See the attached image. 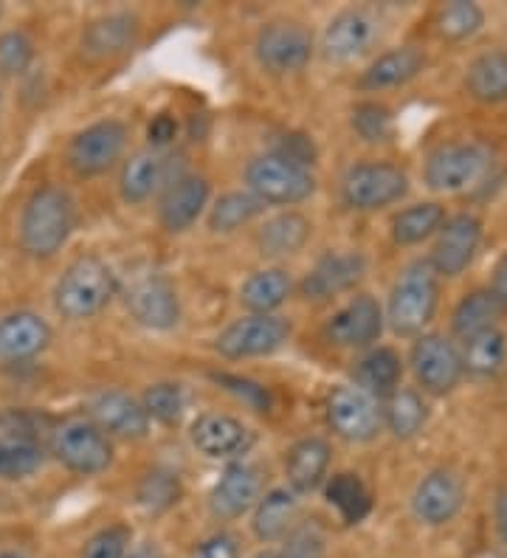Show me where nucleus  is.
<instances>
[{"label":"nucleus","mask_w":507,"mask_h":558,"mask_svg":"<svg viewBox=\"0 0 507 558\" xmlns=\"http://www.w3.org/2000/svg\"><path fill=\"white\" fill-rule=\"evenodd\" d=\"M352 133L366 144H381L389 142L395 130L393 110L381 102H359L350 113Z\"/></svg>","instance_id":"43"},{"label":"nucleus","mask_w":507,"mask_h":558,"mask_svg":"<svg viewBox=\"0 0 507 558\" xmlns=\"http://www.w3.org/2000/svg\"><path fill=\"white\" fill-rule=\"evenodd\" d=\"M325 533L318 531L316 524H302L299 522L297 531L285 538L282 550L279 556L282 558H325L327 553Z\"/></svg>","instance_id":"48"},{"label":"nucleus","mask_w":507,"mask_h":558,"mask_svg":"<svg viewBox=\"0 0 507 558\" xmlns=\"http://www.w3.org/2000/svg\"><path fill=\"white\" fill-rule=\"evenodd\" d=\"M423 69H426V54H423L418 46L389 48V51L378 54L370 65H366L359 85L364 90H372V94L403 88V85H409L412 80H418V76L423 74Z\"/></svg>","instance_id":"27"},{"label":"nucleus","mask_w":507,"mask_h":558,"mask_svg":"<svg viewBox=\"0 0 507 558\" xmlns=\"http://www.w3.org/2000/svg\"><path fill=\"white\" fill-rule=\"evenodd\" d=\"M496 527H499L502 545L507 547V488L499 490V497H496Z\"/></svg>","instance_id":"53"},{"label":"nucleus","mask_w":507,"mask_h":558,"mask_svg":"<svg viewBox=\"0 0 507 558\" xmlns=\"http://www.w3.org/2000/svg\"><path fill=\"white\" fill-rule=\"evenodd\" d=\"M190 442L197 454L234 463L254 446V432L229 412H201L190 426Z\"/></svg>","instance_id":"17"},{"label":"nucleus","mask_w":507,"mask_h":558,"mask_svg":"<svg viewBox=\"0 0 507 558\" xmlns=\"http://www.w3.org/2000/svg\"><path fill=\"white\" fill-rule=\"evenodd\" d=\"M299 494L291 488H270L251 511V531L263 545L285 542L299 527Z\"/></svg>","instance_id":"26"},{"label":"nucleus","mask_w":507,"mask_h":558,"mask_svg":"<svg viewBox=\"0 0 507 558\" xmlns=\"http://www.w3.org/2000/svg\"><path fill=\"white\" fill-rule=\"evenodd\" d=\"M487 291L494 293L496 302L507 311V252L496 263L494 274H491V282H487Z\"/></svg>","instance_id":"52"},{"label":"nucleus","mask_w":507,"mask_h":558,"mask_svg":"<svg viewBox=\"0 0 507 558\" xmlns=\"http://www.w3.org/2000/svg\"><path fill=\"white\" fill-rule=\"evenodd\" d=\"M0 108H3V94H0Z\"/></svg>","instance_id":"57"},{"label":"nucleus","mask_w":507,"mask_h":558,"mask_svg":"<svg viewBox=\"0 0 507 558\" xmlns=\"http://www.w3.org/2000/svg\"><path fill=\"white\" fill-rule=\"evenodd\" d=\"M192 558H243V547H240V538L234 533L217 531L197 542Z\"/></svg>","instance_id":"49"},{"label":"nucleus","mask_w":507,"mask_h":558,"mask_svg":"<svg viewBox=\"0 0 507 558\" xmlns=\"http://www.w3.org/2000/svg\"><path fill=\"white\" fill-rule=\"evenodd\" d=\"M439 305V274L428 259H414L403 268L395 279L389 302H386V325L393 327L398 336H418L426 333Z\"/></svg>","instance_id":"3"},{"label":"nucleus","mask_w":507,"mask_h":558,"mask_svg":"<svg viewBox=\"0 0 507 558\" xmlns=\"http://www.w3.org/2000/svg\"><path fill=\"white\" fill-rule=\"evenodd\" d=\"M245 186L263 206H297L316 192V175L311 167L268 150L251 158L245 167Z\"/></svg>","instance_id":"4"},{"label":"nucleus","mask_w":507,"mask_h":558,"mask_svg":"<svg viewBox=\"0 0 507 558\" xmlns=\"http://www.w3.org/2000/svg\"><path fill=\"white\" fill-rule=\"evenodd\" d=\"M409 367H412L418 387L437 398L454 392L466 375L462 350L454 344L451 336L443 333L418 336L409 350Z\"/></svg>","instance_id":"9"},{"label":"nucleus","mask_w":507,"mask_h":558,"mask_svg":"<svg viewBox=\"0 0 507 558\" xmlns=\"http://www.w3.org/2000/svg\"><path fill=\"white\" fill-rule=\"evenodd\" d=\"M55 333L51 325L34 311H14L0 316V361L23 364L46 353Z\"/></svg>","instance_id":"24"},{"label":"nucleus","mask_w":507,"mask_h":558,"mask_svg":"<svg viewBox=\"0 0 507 558\" xmlns=\"http://www.w3.org/2000/svg\"><path fill=\"white\" fill-rule=\"evenodd\" d=\"M183 497V483L172 469H153L147 471L135 490V499L144 511L164 513L176 508Z\"/></svg>","instance_id":"40"},{"label":"nucleus","mask_w":507,"mask_h":558,"mask_svg":"<svg viewBox=\"0 0 507 558\" xmlns=\"http://www.w3.org/2000/svg\"><path fill=\"white\" fill-rule=\"evenodd\" d=\"M142 23L133 12H108L99 14L82 32V57L88 60H113L119 54H128L138 40Z\"/></svg>","instance_id":"25"},{"label":"nucleus","mask_w":507,"mask_h":558,"mask_svg":"<svg viewBox=\"0 0 507 558\" xmlns=\"http://www.w3.org/2000/svg\"><path fill=\"white\" fill-rule=\"evenodd\" d=\"M43 429H48V417L37 412H7L0 415V440L43 442Z\"/></svg>","instance_id":"47"},{"label":"nucleus","mask_w":507,"mask_h":558,"mask_svg":"<svg viewBox=\"0 0 507 558\" xmlns=\"http://www.w3.org/2000/svg\"><path fill=\"white\" fill-rule=\"evenodd\" d=\"M466 90L473 102L480 105L507 102V51H502V48L482 51L468 65Z\"/></svg>","instance_id":"32"},{"label":"nucleus","mask_w":507,"mask_h":558,"mask_svg":"<svg viewBox=\"0 0 507 558\" xmlns=\"http://www.w3.org/2000/svg\"><path fill=\"white\" fill-rule=\"evenodd\" d=\"M212 381L220 384L226 392L243 401L245 407H251L254 412H270L274 407V396L265 384L254 381V378H245V375H231V373H212Z\"/></svg>","instance_id":"45"},{"label":"nucleus","mask_w":507,"mask_h":558,"mask_svg":"<svg viewBox=\"0 0 507 558\" xmlns=\"http://www.w3.org/2000/svg\"><path fill=\"white\" fill-rule=\"evenodd\" d=\"M74 226V198L57 184L37 186L23 206L21 226H17L21 248L34 259H51L65 248Z\"/></svg>","instance_id":"1"},{"label":"nucleus","mask_w":507,"mask_h":558,"mask_svg":"<svg viewBox=\"0 0 507 558\" xmlns=\"http://www.w3.org/2000/svg\"><path fill=\"white\" fill-rule=\"evenodd\" d=\"M505 314V307L496 302V296L487 288H476V291L466 293L451 314V330L457 339H471V336L499 327V316Z\"/></svg>","instance_id":"34"},{"label":"nucleus","mask_w":507,"mask_h":558,"mask_svg":"<svg viewBox=\"0 0 507 558\" xmlns=\"http://www.w3.org/2000/svg\"><path fill=\"white\" fill-rule=\"evenodd\" d=\"M124 305L138 325L156 333H167L181 322V296L161 271L133 274L124 288Z\"/></svg>","instance_id":"11"},{"label":"nucleus","mask_w":507,"mask_h":558,"mask_svg":"<svg viewBox=\"0 0 507 558\" xmlns=\"http://www.w3.org/2000/svg\"><path fill=\"white\" fill-rule=\"evenodd\" d=\"M507 336L502 327H491L462 341V364L471 378H494L505 369Z\"/></svg>","instance_id":"36"},{"label":"nucleus","mask_w":507,"mask_h":558,"mask_svg":"<svg viewBox=\"0 0 507 558\" xmlns=\"http://www.w3.org/2000/svg\"><path fill=\"white\" fill-rule=\"evenodd\" d=\"M291 322L279 314H245L224 327L215 339V350L220 359L243 361L259 359V355L277 353L291 339Z\"/></svg>","instance_id":"10"},{"label":"nucleus","mask_w":507,"mask_h":558,"mask_svg":"<svg viewBox=\"0 0 507 558\" xmlns=\"http://www.w3.org/2000/svg\"><path fill=\"white\" fill-rule=\"evenodd\" d=\"M265 206L259 204L249 190H234V192H224L220 198L212 204L209 209V232L215 234H234L240 232L243 226H249L251 220H257L263 215Z\"/></svg>","instance_id":"38"},{"label":"nucleus","mask_w":507,"mask_h":558,"mask_svg":"<svg viewBox=\"0 0 507 558\" xmlns=\"http://www.w3.org/2000/svg\"><path fill=\"white\" fill-rule=\"evenodd\" d=\"M51 454L80 477H96L113 465V440L90 417H71L55 426Z\"/></svg>","instance_id":"5"},{"label":"nucleus","mask_w":507,"mask_h":558,"mask_svg":"<svg viewBox=\"0 0 507 558\" xmlns=\"http://www.w3.org/2000/svg\"><path fill=\"white\" fill-rule=\"evenodd\" d=\"M251 558H282V556H279V553H274V550H263V553H257V556H251Z\"/></svg>","instance_id":"55"},{"label":"nucleus","mask_w":507,"mask_h":558,"mask_svg":"<svg viewBox=\"0 0 507 558\" xmlns=\"http://www.w3.org/2000/svg\"><path fill=\"white\" fill-rule=\"evenodd\" d=\"M386 325V314L381 302L370 293L352 296L347 305H341L322 327V336L327 344L345 350H372V344L381 339Z\"/></svg>","instance_id":"14"},{"label":"nucleus","mask_w":507,"mask_h":558,"mask_svg":"<svg viewBox=\"0 0 507 558\" xmlns=\"http://www.w3.org/2000/svg\"><path fill=\"white\" fill-rule=\"evenodd\" d=\"M0 558H26V556H23V553H17V550H3V553H0Z\"/></svg>","instance_id":"56"},{"label":"nucleus","mask_w":507,"mask_h":558,"mask_svg":"<svg viewBox=\"0 0 507 558\" xmlns=\"http://www.w3.org/2000/svg\"><path fill=\"white\" fill-rule=\"evenodd\" d=\"M119 293V277L96 254L76 257L55 286L57 314L68 322H85L101 314Z\"/></svg>","instance_id":"2"},{"label":"nucleus","mask_w":507,"mask_h":558,"mask_svg":"<svg viewBox=\"0 0 507 558\" xmlns=\"http://www.w3.org/2000/svg\"><path fill=\"white\" fill-rule=\"evenodd\" d=\"M330 442L322 437H302L288 449L285 457V477L297 494H313L327 480L330 471Z\"/></svg>","instance_id":"28"},{"label":"nucleus","mask_w":507,"mask_h":558,"mask_svg":"<svg viewBox=\"0 0 507 558\" xmlns=\"http://www.w3.org/2000/svg\"><path fill=\"white\" fill-rule=\"evenodd\" d=\"M325 417L327 426L347 442H370L384 429L381 401L366 396L355 384H341L327 392Z\"/></svg>","instance_id":"13"},{"label":"nucleus","mask_w":507,"mask_h":558,"mask_svg":"<svg viewBox=\"0 0 507 558\" xmlns=\"http://www.w3.org/2000/svg\"><path fill=\"white\" fill-rule=\"evenodd\" d=\"M128 558H164V553L158 550V547L153 545V542H144V545L133 547Z\"/></svg>","instance_id":"54"},{"label":"nucleus","mask_w":507,"mask_h":558,"mask_svg":"<svg viewBox=\"0 0 507 558\" xmlns=\"http://www.w3.org/2000/svg\"><path fill=\"white\" fill-rule=\"evenodd\" d=\"M325 497L327 502L336 508L345 524H359L372 513L370 488H366V483L359 474H350V471L333 474V477L327 480Z\"/></svg>","instance_id":"37"},{"label":"nucleus","mask_w":507,"mask_h":558,"mask_svg":"<svg viewBox=\"0 0 507 558\" xmlns=\"http://www.w3.org/2000/svg\"><path fill=\"white\" fill-rule=\"evenodd\" d=\"M293 282L291 274L282 268H259V271L249 274L240 286V305L249 314L270 316L277 314L285 302L291 300Z\"/></svg>","instance_id":"31"},{"label":"nucleus","mask_w":507,"mask_h":558,"mask_svg":"<svg viewBox=\"0 0 507 558\" xmlns=\"http://www.w3.org/2000/svg\"><path fill=\"white\" fill-rule=\"evenodd\" d=\"M381 415H384L386 429L393 432L398 440H412L426 429L428 403L418 389L400 387L386 401H381Z\"/></svg>","instance_id":"33"},{"label":"nucleus","mask_w":507,"mask_h":558,"mask_svg":"<svg viewBox=\"0 0 507 558\" xmlns=\"http://www.w3.org/2000/svg\"><path fill=\"white\" fill-rule=\"evenodd\" d=\"M32 62H34V40L26 35V32L12 28V32H3V35H0V74L3 76L26 74Z\"/></svg>","instance_id":"44"},{"label":"nucleus","mask_w":507,"mask_h":558,"mask_svg":"<svg viewBox=\"0 0 507 558\" xmlns=\"http://www.w3.org/2000/svg\"><path fill=\"white\" fill-rule=\"evenodd\" d=\"M381 37V21L370 9L350 7L333 14L322 32V54L330 62H352L364 57Z\"/></svg>","instance_id":"15"},{"label":"nucleus","mask_w":507,"mask_h":558,"mask_svg":"<svg viewBox=\"0 0 507 558\" xmlns=\"http://www.w3.org/2000/svg\"><path fill=\"white\" fill-rule=\"evenodd\" d=\"M482 243V220L471 211H460L454 218L446 220V226L439 229V234L434 238V248L428 263L434 266V271L439 277L454 279L466 274L471 268L473 257L480 252Z\"/></svg>","instance_id":"16"},{"label":"nucleus","mask_w":507,"mask_h":558,"mask_svg":"<svg viewBox=\"0 0 507 558\" xmlns=\"http://www.w3.org/2000/svg\"><path fill=\"white\" fill-rule=\"evenodd\" d=\"M409 192V175L393 161L352 163L341 178V201L352 211H378Z\"/></svg>","instance_id":"6"},{"label":"nucleus","mask_w":507,"mask_h":558,"mask_svg":"<svg viewBox=\"0 0 507 558\" xmlns=\"http://www.w3.org/2000/svg\"><path fill=\"white\" fill-rule=\"evenodd\" d=\"M274 153H279L285 158H293V161L304 163V167H313L318 158L316 142L307 133H285L274 144Z\"/></svg>","instance_id":"50"},{"label":"nucleus","mask_w":507,"mask_h":558,"mask_svg":"<svg viewBox=\"0 0 507 558\" xmlns=\"http://www.w3.org/2000/svg\"><path fill=\"white\" fill-rule=\"evenodd\" d=\"M313 234V223L304 218L302 211L285 209L263 223L257 232V248L265 259L293 257L307 245Z\"/></svg>","instance_id":"29"},{"label":"nucleus","mask_w":507,"mask_h":558,"mask_svg":"<svg viewBox=\"0 0 507 558\" xmlns=\"http://www.w3.org/2000/svg\"><path fill=\"white\" fill-rule=\"evenodd\" d=\"M212 186L197 172L176 178L164 186L161 204H158V220L169 234H181L197 223L206 206H209Z\"/></svg>","instance_id":"21"},{"label":"nucleus","mask_w":507,"mask_h":558,"mask_svg":"<svg viewBox=\"0 0 507 558\" xmlns=\"http://www.w3.org/2000/svg\"><path fill=\"white\" fill-rule=\"evenodd\" d=\"M88 417L108 437L122 440H144L149 435V415L142 401L122 392V389H105L96 392L88 403Z\"/></svg>","instance_id":"20"},{"label":"nucleus","mask_w":507,"mask_h":558,"mask_svg":"<svg viewBox=\"0 0 507 558\" xmlns=\"http://www.w3.org/2000/svg\"><path fill=\"white\" fill-rule=\"evenodd\" d=\"M263 499V480L259 471L245 460H234L224 469L209 490V511L220 522H234L257 508Z\"/></svg>","instance_id":"19"},{"label":"nucleus","mask_w":507,"mask_h":558,"mask_svg":"<svg viewBox=\"0 0 507 558\" xmlns=\"http://www.w3.org/2000/svg\"><path fill=\"white\" fill-rule=\"evenodd\" d=\"M128 142L130 130L119 119H101V122L88 124L68 144V167L80 178L101 175L124 156Z\"/></svg>","instance_id":"12"},{"label":"nucleus","mask_w":507,"mask_h":558,"mask_svg":"<svg viewBox=\"0 0 507 558\" xmlns=\"http://www.w3.org/2000/svg\"><path fill=\"white\" fill-rule=\"evenodd\" d=\"M434 26H437V35L448 43L471 40L485 26V9L471 0H454L439 9Z\"/></svg>","instance_id":"39"},{"label":"nucleus","mask_w":507,"mask_h":558,"mask_svg":"<svg viewBox=\"0 0 507 558\" xmlns=\"http://www.w3.org/2000/svg\"><path fill=\"white\" fill-rule=\"evenodd\" d=\"M172 161L176 158L164 156L161 150H153V147L133 153L119 175V192H122L124 204H144L169 181L186 175V172H172Z\"/></svg>","instance_id":"23"},{"label":"nucleus","mask_w":507,"mask_h":558,"mask_svg":"<svg viewBox=\"0 0 507 558\" xmlns=\"http://www.w3.org/2000/svg\"><path fill=\"white\" fill-rule=\"evenodd\" d=\"M142 403L147 409L149 421L161 423V426H176L186 412V392L176 381H158L144 389Z\"/></svg>","instance_id":"42"},{"label":"nucleus","mask_w":507,"mask_h":558,"mask_svg":"<svg viewBox=\"0 0 507 558\" xmlns=\"http://www.w3.org/2000/svg\"><path fill=\"white\" fill-rule=\"evenodd\" d=\"M178 119L172 117V113H158V117H153V122L147 124V142L153 150H164V147H169V144L176 142L178 138Z\"/></svg>","instance_id":"51"},{"label":"nucleus","mask_w":507,"mask_h":558,"mask_svg":"<svg viewBox=\"0 0 507 558\" xmlns=\"http://www.w3.org/2000/svg\"><path fill=\"white\" fill-rule=\"evenodd\" d=\"M352 378H355V387L364 389L366 396H372L375 401H386L400 389L403 361H400L398 350L372 348L359 359V364L352 369Z\"/></svg>","instance_id":"30"},{"label":"nucleus","mask_w":507,"mask_h":558,"mask_svg":"<svg viewBox=\"0 0 507 558\" xmlns=\"http://www.w3.org/2000/svg\"><path fill=\"white\" fill-rule=\"evenodd\" d=\"M130 527L124 524H110L88 538V545L82 550V558H128L130 556Z\"/></svg>","instance_id":"46"},{"label":"nucleus","mask_w":507,"mask_h":558,"mask_svg":"<svg viewBox=\"0 0 507 558\" xmlns=\"http://www.w3.org/2000/svg\"><path fill=\"white\" fill-rule=\"evenodd\" d=\"M364 274L366 257L361 252H330L302 279V296L313 302L330 300L359 286Z\"/></svg>","instance_id":"22"},{"label":"nucleus","mask_w":507,"mask_h":558,"mask_svg":"<svg viewBox=\"0 0 507 558\" xmlns=\"http://www.w3.org/2000/svg\"><path fill=\"white\" fill-rule=\"evenodd\" d=\"M491 156L476 142H448L428 153L423 163V181L437 195H457L466 192L485 175Z\"/></svg>","instance_id":"7"},{"label":"nucleus","mask_w":507,"mask_h":558,"mask_svg":"<svg viewBox=\"0 0 507 558\" xmlns=\"http://www.w3.org/2000/svg\"><path fill=\"white\" fill-rule=\"evenodd\" d=\"M446 220V206H439L437 201H423V204H412L400 209L393 218L389 232H393V240L398 245H420L423 240L437 238Z\"/></svg>","instance_id":"35"},{"label":"nucleus","mask_w":507,"mask_h":558,"mask_svg":"<svg viewBox=\"0 0 507 558\" xmlns=\"http://www.w3.org/2000/svg\"><path fill=\"white\" fill-rule=\"evenodd\" d=\"M466 505V485L448 469L428 471L426 477L414 485L412 513L426 527H443L460 517Z\"/></svg>","instance_id":"18"},{"label":"nucleus","mask_w":507,"mask_h":558,"mask_svg":"<svg viewBox=\"0 0 507 558\" xmlns=\"http://www.w3.org/2000/svg\"><path fill=\"white\" fill-rule=\"evenodd\" d=\"M46 463V449L43 442L28 440H0V480L3 483H17V480L32 477Z\"/></svg>","instance_id":"41"},{"label":"nucleus","mask_w":507,"mask_h":558,"mask_svg":"<svg viewBox=\"0 0 507 558\" xmlns=\"http://www.w3.org/2000/svg\"><path fill=\"white\" fill-rule=\"evenodd\" d=\"M313 51H316V43H313L311 32L299 21H288V17L265 23L254 40V57H257L259 69L274 76L304 71L307 62L313 60Z\"/></svg>","instance_id":"8"}]
</instances>
